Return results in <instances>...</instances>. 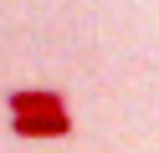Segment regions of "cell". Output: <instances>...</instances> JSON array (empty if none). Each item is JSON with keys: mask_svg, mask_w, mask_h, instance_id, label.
Returning a JSON list of instances; mask_svg holds the SVG:
<instances>
[{"mask_svg": "<svg viewBox=\"0 0 159 153\" xmlns=\"http://www.w3.org/2000/svg\"><path fill=\"white\" fill-rule=\"evenodd\" d=\"M11 133L16 138H26V143H52V138H67L72 133V112L67 107H57V112H11Z\"/></svg>", "mask_w": 159, "mask_h": 153, "instance_id": "cell-1", "label": "cell"}, {"mask_svg": "<svg viewBox=\"0 0 159 153\" xmlns=\"http://www.w3.org/2000/svg\"><path fill=\"white\" fill-rule=\"evenodd\" d=\"M5 107L11 112H57V107H67V92H57V87H16V92H5Z\"/></svg>", "mask_w": 159, "mask_h": 153, "instance_id": "cell-2", "label": "cell"}]
</instances>
